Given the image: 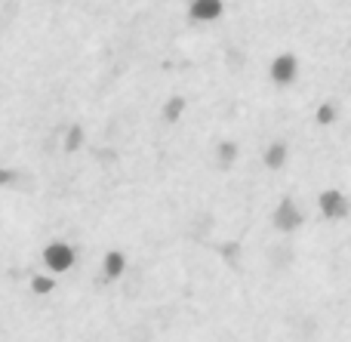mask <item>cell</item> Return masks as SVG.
<instances>
[{
  "label": "cell",
  "instance_id": "3957f363",
  "mask_svg": "<svg viewBox=\"0 0 351 342\" xmlns=\"http://www.w3.org/2000/svg\"><path fill=\"white\" fill-rule=\"evenodd\" d=\"M315 216L324 222H346L351 219V195L342 185H327L315 195Z\"/></svg>",
  "mask_w": 351,
  "mask_h": 342
},
{
  "label": "cell",
  "instance_id": "6da1fadb",
  "mask_svg": "<svg viewBox=\"0 0 351 342\" xmlns=\"http://www.w3.org/2000/svg\"><path fill=\"white\" fill-rule=\"evenodd\" d=\"M185 123L210 139L290 136L336 99L351 127V0H0V151Z\"/></svg>",
  "mask_w": 351,
  "mask_h": 342
},
{
  "label": "cell",
  "instance_id": "8992f818",
  "mask_svg": "<svg viewBox=\"0 0 351 342\" xmlns=\"http://www.w3.org/2000/svg\"><path fill=\"white\" fill-rule=\"evenodd\" d=\"M210 158H213V167H216L219 173H234L237 164H241V158H243V145L234 139V136H222V139H216Z\"/></svg>",
  "mask_w": 351,
  "mask_h": 342
},
{
  "label": "cell",
  "instance_id": "5b68a950",
  "mask_svg": "<svg viewBox=\"0 0 351 342\" xmlns=\"http://www.w3.org/2000/svg\"><path fill=\"white\" fill-rule=\"evenodd\" d=\"M259 160H262V167H265L268 173H284L287 167H290V160H293V145H290V139H268L265 145L259 148Z\"/></svg>",
  "mask_w": 351,
  "mask_h": 342
},
{
  "label": "cell",
  "instance_id": "ba28073f",
  "mask_svg": "<svg viewBox=\"0 0 351 342\" xmlns=\"http://www.w3.org/2000/svg\"><path fill=\"white\" fill-rule=\"evenodd\" d=\"M90 145V130H86L84 121H68L65 130H62V151L65 154H80Z\"/></svg>",
  "mask_w": 351,
  "mask_h": 342
},
{
  "label": "cell",
  "instance_id": "7c38bea8",
  "mask_svg": "<svg viewBox=\"0 0 351 342\" xmlns=\"http://www.w3.org/2000/svg\"><path fill=\"white\" fill-rule=\"evenodd\" d=\"M0 244H10V241H0ZM12 247H22V244H12ZM25 250H31V247H25ZM34 253H40V250H34Z\"/></svg>",
  "mask_w": 351,
  "mask_h": 342
},
{
  "label": "cell",
  "instance_id": "9c48e42d",
  "mask_svg": "<svg viewBox=\"0 0 351 342\" xmlns=\"http://www.w3.org/2000/svg\"><path fill=\"white\" fill-rule=\"evenodd\" d=\"M188 108H191V102H188V96H182V93H170V96L160 102V121L167 123V127H179L182 121L188 117Z\"/></svg>",
  "mask_w": 351,
  "mask_h": 342
},
{
  "label": "cell",
  "instance_id": "7a4b0ae2",
  "mask_svg": "<svg viewBox=\"0 0 351 342\" xmlns=\"http://www.w3.org/2000/svg\"><path fill=\"white\" fill-rule=\"evenodd\" d=\"M311 216H315V210H311L302 197L287 191V195H280L278 201H274L271 213H268V222H271V228L278 234H296L308 225Z\"/></svg>",
  "mask_w": 351,
  "mask_h": 342
},
{
  "label": "cell",
  "instance_id": "30bf717a",
  "mask_svg": "<svg viewBox=\"0 0 351 342\" xmlns=\"http://www.w3.org/2000/svg\"><path fill=\"white\" fill-rule=\"evenodd\" d=\"M311 121L321 130H333L336 123L342 121V105L336 102V99H321V102L315 105V111H311Z\"/></svg>",
  "mask_w": 351,
  "mask_h": 342
},
{
  "label": "cell",
  "instance_id": "52a82bcc",
  "mask_svg": "<svg viewBox=\"0 0 351 342\" xmlns=\"http://www.w3.org/2000/svg\"><path fill=\"white\" fill-rule=\"evenodd\" d=\"M130 269V256L123 247H105L102 253H99V271H102L108 281H121L123 275H127Z\"/></svg>",
  "mask_w": 351,
  "mask_h": 342
},
{
  "label": "cell",
  "instance_id": "277c9868",
  "mask_svg": "<svg viewBox=\"0 0 351 342\" xmlns=\"http://www.w3.org/2000/svg\"><path fill=\"white\" fill-rule=\"evenodd\" d=\"M77 259H80L77 247L65 238H49L40 247V269L49 271V275H68L77 265Z\"/></svg>",
  "mask_w": 351,
  "mask_h": 342
},
{
  "label": "cell",
  "instance_id": "8fae6325",
  "mask_svg": "<svg viewBox=\"0 0 351 342\" xmlns=\"http://www.w3.org/2000/svg\"><path fill=\"white\" fill-rule=\"evenodd\" d=\"M19 182V170L10 164H0V191H10Z\"/></svg>",
  "mask_w": 351,
  "mask_h": 342
}]
</instances>
